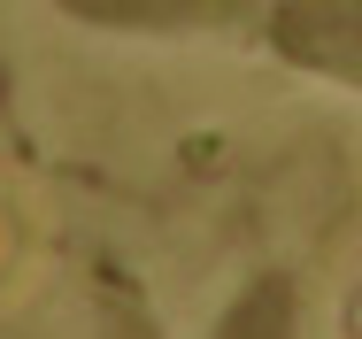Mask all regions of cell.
Masks as SVG:
<instances>
[{
	"mask_svg": "<svg viewBox=\"0 0 362 339\" xmlns=\"http://www.w3.org/2000/svg\"><path fill=\"white\" fill-rule=\"evenodd\" d=\"M216 339H293V293L278 277L247 285V293L231 301V316L216 324Z\"/></svg>",
	"mask_w": 362,
	"mask_h": 339,
	"instance_id": "cell-1",
	"label": "cell"
}]
</instances>
